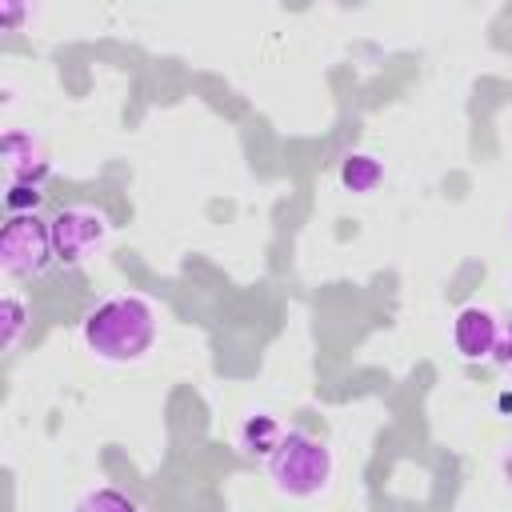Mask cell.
Returning <instances> with one entry per match:
<instances>
[{
	"mask_svg": "<svg viewBox=\"0 0 512 512\" xmlns=\"http://www.w3.org/2000/svg\"><path fill=\"white\" fill-rule=\"evenodd\" d=\"M80 336L92 356L108 364H136L156 344V308L136 292L108 296L84 316Z\"/></svg>",
	"mask_w": 512,
	"mask_h": 512,
	"instance_id": "6da1fadb",
	"label": "cell"
},
{
	"mask_svg": "<svg viewBox=\"0 0 512 512\" xmlns=\"http://www.w3.org/2000/svg\"><path fill=\"white\" fill-rule=\"evenodd\" d=\"M332 472H336L332 448L304 428H288L280 448L268 456V476H272L276 492H284L292 500L320 496L332 484Z\"/></svg>",
	"mask_w": 512,
	"mask_h": 512,
	"instance_id": "7a4b0ae2",
	"label": "cell"
},
{
	"mask_svg": "<svg viewBox=\"0 0 512 512\" xmlns=\"http://www.w3.org/2000/svg\"><path fill=\"white\" fill-rule=\"evenodd\" d=\"M56 260L52 252V228L36 212L12 216L0 232V268L12 280H36L48 264Z\"/></svg>",
	"mask_w": 512,
	"mask_h": 512,
	"instance_id": "3957f363",
	"label": "cell"
},
{
	"mask_svg": "<svg viewBox=\"0 0 512 512\" xmlns=\"http://www.w3.org/2000/svg\"><path fill=\"white\" fill-rule=\"evenodd\" d=\"M52 228V252L60 264H84L92 260L108 240V216L96 208H64L48 220Z\"/></svg>",
	"mask_w": 512,
	"mask_h": 512,
	"instance_id": "277c9868",
	"label": "cell"
},
{
	"mask_svg": "<svg viewBox=\"0 0 512 512\" xmlns=\"http://www.w3.org/2000/svg\"><path fill=\"white\" fill-rule=\"evenodd\" d=\"M452 344L464 360H488V356H496V344H500V320L488 308L468 304V308L456 312Z\"/></svg>",
	"mask_w": 512,
	"mask_h": 512,
	"instance_id": "5b68a950",
	"label": "cell"
},
{
	"mask_svg": "<svg viewBox=\"0 0 512 512\" xmlns=\"http://www.w3.org/2000/svg\"><path fill=\"white\" fill-rule=\"evenodd\" d=\"M4 172H8V184H44L48 176V152L44 144L32 136V132H4Z\"/></svg>",
	"mask_w": 512,
	"mask_h": 512,
	"instance_id": "8992f818",
	"label": "cell"
},
{
	"mask_svg": "<svg viewBox=\"0 0 512 512\" xmlns=\"http://www.w3.org/2000/svg\"><path fill=\"white\" fill-rule=\"evenodd\" d=\"M236 440H240V448H244L248 456H264V460H268V456L280 448L284 428H280V420H276V416H268V412H252V416H244V420H240Z\"/></svg>",
	"mask_w": 512,
	"mask_h": 512,
	"instance_id": "52a82bcc",
	"label": "cell"
},
{
	"mask_svg": "<svg viewBox=\"0 0 512 512\" xmlns=\"http://www.w3.org/2000/svg\"><path fill=\"white\" fill-rule=\"evenodd\" d=\"M380 176H384V168H380V160L368 156V152H352V156H344V164H340V184L352 188V192H372V188L380 184Z\"/></svg>",
	"mask_w": 512,
	"mask_h": 512,
	"instance_id": "ba28073f",
	"label": "cell"
},
{
	"mask_svg": "<svg viewBox=\"0 0 512 512\" xmlns=\"http://www.w3.org/2000/svg\"><path fill=\"white\" fill-rule=\"evenodd\" d=\"M72 512H140V504L120 488H92L76 500Z\"/></svg>",
	"mask_w": 512,
	"mask_h": 512,
	"instance_id": "9c48e42d",
	"label": "cell"
},
{
	"mask_svg": "<svg viewBox=\"0 0 512 512\" xmlns=\"http://www.w3.org/2000/svg\"><path fill=\"white\" fill-rule=\"evenodd\" d=\"M24 324H28V308H24V300L4 296V300H0V348H4V352L20 340Z\"/></svg>",
	"mask_w": 512,
	"mask_h": 512,
	"instance_id": "30bf717a",
	"label": "cell"
},
{
	"mask_svg": "<svg viewBox=\"0 0 512 512\" xmlns=\"http://www.w3.org/2000/svg\"><path fill=\"white\" fill-rule=\"evenodd\" d=\"M40 200H44V192H40L36 184H8V196H4V204H8L12 216H28V212H36Z\"/></svg>",
	"mask_w": 512,
	"mask_h": 512,
	"instance_id": "8fae6325",
	"label": "cell"
},
{
	"mask_svg": "<svg viewBox=\"0 0 512 512\" xmlns=\"http://www.w3.org/2000/svg\"><path fill=\"white\" fill-rule=\"evenodd\" d=\"M496 360H500V364H512V316H508V324H500V344H496Z\"/></svg>",
	"mask_w": 512,
	"mask_h": 512,
	"instance_id": "7c38bea8",
	"label": "cell"
},
{
	"mask_svg": "<svg viewBox=\"0 0 512 512\" xmlns=\"http://www.w3.org/2000/svg\"><path fill=\"white\" fill-rule=\"evenodd\" d=\"M0 12H4V24H8V28H16V24H20V16H24V8H20V4H4Z\"/></svg>",
	"mask_w": 512,
	"mask_h": 512,
	"instance_id": "4fadbf2b",
	"label": "cell"
},
{
	"mask_svg": "<svg viewBox=\"0 0 512 512\" xmlns=\"http://www.w3.org/2000/svg\"><path fill=\"white\" fill-rule=\"evenodd\" d=\"M504 480H508V484H512V452H508V456H504Z\"/></svg>",
	"mask_w": 512,
	"mask_h": 512,
	"instance_id": "5bb4252c",
	"label": "cell"
}]
</instances>
